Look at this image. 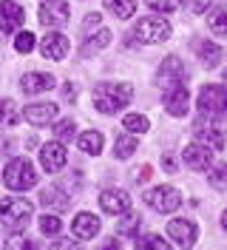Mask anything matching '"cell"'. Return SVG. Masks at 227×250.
<instances>
[{
  "label": "cell",
  "mask_w": 227,
  "mask_h": 250,
  "mask_svg": "<svg viewBox=\"0 0 227 250\" xmlns=\"http://www.w3.org/2000/svg\"><path fill=\"white\" fill-rule=\"evenodd\" d=\"M62 94L65 97H74V85H62Z\"/></svg>",
  "instance_id": "ab89813d"
},
{
  "label": "cell",
  "mask_w": 227,
  "mask_h": 250,
  "mask_svg": "<svg viewBox=\"0 0 227 250\" xmlns=\"http://www.w3.org/2000/svg\"><path fill=\"white\" fill-rule=\"evenodd\" d=\"M213 151H207V148H202L199 142H193V145H187L185 151H182V162L190 168V171H207L210 168V159H213Z\"/></svg>",
  "instance_id": "7c38bea8"
},
{
  "label": "cell",
  "mask_w": 227,
  "mask_h": 250,
  "mask_svg": "<svg viewBox=\"0 0 227 250\" xmlns=\"http://www.w3.org/2000/svg\"><path fill=\"white\" fill-rule=\"evenodd\" d=\"M153 12H176L182 6V0H145Z\"/></svg>",
  "instance_id": "d6a6232c"
},
{
  "label": "cell",
  "mask_w": 227,
  "mask_h": 250,
  "mask_svg": "<svg viewBox=\"0 0 227 250\" xmlns=\"http://www.w3.org/2000/svg\"><path fill=\"white\" fill-rule=\"evenodd\" d=\"M207 6H210V0H190V12H196V15H202Z\"/></svg>",
  "instance_id": "e575fe53"
},
{
  "label": "cell",
  "mask_w": 227,
  "mask_h": 250,
  "mask_svg": "<svg viewBox=\"0 0 227 250\" xmlns=\"http://www.w3.org/2000/svg\"><path fill=\"white\" fill-rule=\"evenodd\" d=\"M111 43V31L108 29H100L97 31V37H88L85 43H83V57H88L94 51H100V48H105Z\"/></svg>",
  "instance_id": "cb8c5ba5"
},
{
  "label": "cell",
  "mask_w": 227,
  "mask_h": 250,
  "mask_svg": "<svg viewBox=\"0 0 227 250\" xmlns=\"http://www.w3.org/2000/svg\"><path fill=\"white\" fill-rule=\"evenodd\" d=\"M136 40L139 43H165L167 37H170V23H167L165 17H159V15H153V17H142L139 23H136Z\"/></svg>",
  "instance_id": "277c9868"
},
{
  "label": "cell",
  "mask_w": 227,
  "mask_h": 250,
  "mask_svg": "<svg viewBox=\"0 0 227 250\" xmlns=\"http://www.w3.org/2000/svg\"><path fill=\"white\" fill-rule=\"evenodd\" d=\"M207 182H210L216 190H227V162L216 165V168H207Z\"/></svg>",
  "instance_id": "4316f807"
},
{
  "label": "cell",
  "mask_w": 227,
  "mask_h": 250,
  "mask_svg": "<svg viewBox=\"0 0 227 250\" xmlns=\"http://www.w3.org/2000/svg\"><path fill=\"white\" fill-rule=\"evenodd\" d=\"M71 230H74L77 239H94V236L100 233V216H94V213H77L74 222H71Z\"/></svg>",
  "instance_id": "e0dca14e"
},
{
  "label": "cell",
  "mask_w": 227,
  "mask_h": 250,
  "mask_svg": "<svg viewBox=\"0 0 227 250\" xmlns=\"http://www.w3.org/2000/svg\"><path fill=\"white\" fill-rule=\"evenodd\" d=\"M148 176H151V165H142L139 168V179H148Z\"/></svg>",
  "instance_id": "f35d334b"
},
{
  "label": "cell",
  "mask_w": 227,
  "mask_h": 250,
  "mask_svg": "<svg viewBox=\"0 0 227 250\" xmlns=\"http://www.w3.org/2000/svg\"><path fill=\"white\" fill-rule=\"evenodd\" d=\"M15 48L20 54H29L31 48H34V34H31V31H20L15 37Z\"/></svg>",
  "instance_id": "4dcf8cb0"
},
{
  "label": "cell",
  "mask_w": 227,
  "mask_h": 250,
  "mask_svg": "<svg viewBox=\"0 0 227 250\" xmlns=\"http://www.w3.org/2000/svg\"><path fill=\"white\" fill-rule=\"evenodd\" d=\"M136 148H139V145H136V137H120V140L114 142V156H117V159H128Z\"/></svg>",
  "instance_id": "484cf974"
},
{
  "label": "cell",
  "mask_w": 227,
  "mask_h": 250,
  "mask_svg": "<svg viewBox=\"0 0 227 250\" xmlns=\"http://www.w3.org/2000/svg\"><path fill=\"white\" fill-rule=\"evenodd\" d=\"M80 151L97 156L103 151V134H100V131H85V134H80Z\"/></svg>",
  "instance_id": "7402d4cb"
},
{
  "label": "cell",
  "mask_w": 227,
  "mask_h": 250,
  "mask_svg": "<svg viewBox=\"0 0 227 250\" xmlns=\"http://www.w3.org/2000/svg\"><path fill=\"white\" fill-rule=\"evenodd\" d=\"M193 137H196V142L202 145V148H207V151H222L225 148V128L219 123H205V120H199L196 123V131H193Z\"/></svg>",
  "instance_id": "52a82bcc"
},
{
  "label": "cell",
  "mask_w": 227,
  "mask_h": 250,
  "mask_svg": "<svg viewBox=\"0 0 227 250\" xmlns=\"http://www.w3.org/2000/svg\"><path fill=\"white\" fill-rule=\"evenodd\" d=\"M20 88H23V94H43L48 88H54V77L43 74V71H29L20 80Z\"/></svg>",
  "instance_id": "2e32d148"
},
{
  "label": "cell",
  "mask_w": 227,
  "mask_h": 250,
  "mask_svg": "<svg viewBox=\"0 0 227 250\" xmlns=\"http://www.w3.org/2000/svg\"><path fill=\"white\" fill-rule=\"evenodd\" d=\"M105 9L111 15H117L120 20H128V17L136 12V0H103Z\"/></svg>",
  "instance_id": "603a6c76"
},
{
  "label": "cell",
  "mask_w": 227,
  "mask_h": 250,
  "mask_svg": "<svg viewBox=\"0 0 227 250\" xmlns=\"http://www.w3.org/2000/svg\"><path fill=\"white\" fill-rule=\"evenodd\" d=\"M202 114H227V85H205L199 91Z\"/></svg>",
  "instance_id": "8992f818"
},
{
  "label": "cell",
  "mask_w": 227,
  "mask_h": 250,
  "mask_svg": "<svg viewBox=\"0 0 227 250\" xmlns=\"http://www.w3.org/2000/svg\"><path fill=\"white\" fill-rule=\"evenodd\" d=\"M162 165H165V168H167V171H170V173L176 171V162H173V156H170V154H167L165 159H162Z\"/></svg>",
  "instance_id": "74e56055"
},
{
  "label": "cell",
  "mask_w": 227,
  "mask_h": 250,
  "mask_svg": "<svg viewBox=\"0 0 227 250\" xmlns=\"http://www.w3.org/2000/svg\"><path fill=\"white\" fill-rule=\"evenodd\" d=\"M3 182H6L9 190H26V188L37 185V171H34V165H31L29 159L17 156V159H12V162L6 165Z\"/></svg>",
  "instance_id": "3957f363"
},
{
  "label": "cell",
  "mask_w": 227,
  "mask_h": 250,
  "mask_svg": "<svg viewBox=\"0 0 227 250\" xmlns=\"http://www.w3.org/2000/svg\"><path fill=\"white\" fill-rule=\"evenodd\" d=\"M65 159H68V154H65V148H62V142H60V140L45 142L43 148H40V165H43V168H45L48 173L62 171Z\"/></svg>",
  "instance_id": "9c48e42d"
},
{
  "label": "cell",
  "mask_w": 227,
  "mask_h": 250,
  "mask_svg": "<svg viewBox=\"0 0 227 250\" xmlns=\"http://www.w3.org/2000/svg\"><path fill=\"white\" fill-rule=\"evenodd\" d=\"M225 80H227V71H225Z\"/></svg>",
  "instance_id": "b9f144b4"
},
{
  "label": "cell",
  "mask_w": 227,
  "mask_h": 250,
  "mask_svg": "<svg viewBox=\"0 0 227 250\" xmlns=\"http://www.w3.org/2000/svg\"><path fill=\"white\" fill-rule=\"evenodd\" d=\"M40 51H43V57H48V60H62L68 54V37L60 34V31H51V34L43 37Z\"/></svg>",
  "instance_id": "4fadbf2b"
},
{
  "label": "cell",
  "mask_w": 227,
  "mask_h": 250,
  "mask_svg": "<svg viewBox=\"0 0 227 250\" xmlns=\"http://www.w3.org/2000/svg\"><path fill=\"white\" fill-rule=\"evenodd\" d=\"M23 117L29 120L31 125H45L57 117V105L54 103H37V105H26L23 108Z\"/></svg>",
  "instance_id": "d6986e66"
},
{
  "label": "cell",
  "mask_w": 227,
  "mask_h": 250,
  "mask_svg": "<svg viewBox=\"0 0 227 250\" xmlns=\"http://www.w3.org/2000/svg\"><path fill=\"white\" fill-rule=\"evenodd\" d=\"M207 26H210L213 34H222V37H227V9H216V12H210V17H207Z\"/></svg>",
  "instance_id": "d4e9b609"
},
{
  "label": "cell",
  "mask_w": 227,
  "mask_h": 250,
  "mask_svg": "<svg viewBox=\"0 0 227 250\" xmlns=\"http://www.w3.org/2000/svg\"><path fill=\"white\" fill-rule=\"evenodd\" d=\"M167 236L179 245V248H193L196 245V225L190 222V219H173L170 225H167Z\"/></svg>",
  "instance_id": "8fae6325"
},
{
  "label": "cell",
  "mask_w": 227,
  "mask_h": 250,
  "mask_svg": "<svg viewBox=\"0 0 227 250\" xmlns=\"http://www.w3.org/2000/svg\"><path fill=\"white\" fill-rule=\"evenodd\" d=\"M9 248H34L31 242H26V239H20V236H15L12 242H9Z\"/></svg>",
  "instance_id": "d590c367"
},
{
  "label": "cell",
  "mask_w": 227,
  "mask_h": 250,
  "mask_svg": "<svg viewBox=\"0 0 227 250\" xmlns=\"http://www.w3.org/2000/svg\"><path fill=\"white\" fill-rule=\"evenodd\" d=\"M122 125H125L131 134H145V131L151 128V125H148V117H142V114H128Z\"/></svg>",
  "instance_id": "83f0119b"
},
{
  "label": "cell",
  "mask_w": 227,
  "mask_h": 250,
  "mask_svg": "<svg viewBox=\"0 0 227 250\" xmlns=\"http://www.w3.org/2000/svg\"><path fill=\"white\" fill-rule=\"evenodd\" d=\"M74 134H77V128H74L71 120H60V123L54 125V137H57L60 142H71L74 140Z\"/></svg>",
  "instance_id": "f1b7e54d"
},
{
  "label": "cell",
  "mask_w": 227,
  "mask_h": 250,
  "mask_svg": "<svg viewBox=\"0 0 227 250\" xmlns=\"http://www.w3.org/2000/svg\"><path fill=\"white\" fill-rule=\"evenodd\" d=\"M100 208H103L105 213H114V216L128 213V210H131V196H128L125 190H105V193L100 196Z\"/></svg>",
  "instance_id": "5bb4252c"
},
{
  "label": "cell",
  "mask_w": 227,
  "mask_h": 250,
  "mask_svg": "<svg viewBox=\"0 0 227 250\" xmlns=\"http://www.w3.org/2000/svg\"><path fill=\"white\" fill-rule=\"evenodd\" d=\"M187 103H190V94L185 85H176L165 94V108L170 117H185L187 114Z\"/></svg>",
  "instance_id": "9a60e30c"
},
{
  "label": "cell",
  "mask_w": 227,
  "mask_h": 250,
  "mask_svg": "<svg viewBox=\"0 0 227 250\" xmlns=\"http://www.w3.org/2000/svg\"><path fill=\"white\" fill-rule=\"evenodd\" d=\"M17 123V108L12 100H0V125H15Z\"/></svg>",
  "instance_id": "f546056e"
},
{
  "label": "cell",
  "mask_w": 227,
  "mask_h": 250,
  "mask_svg": "<svg viewBox=\"0 0 227 250\" xmlns=\"http://www.w3.org/2000/svg\"><path fill=\"white\" fill-rule=\"evenodd\" d=\"M68 0H43L40 3V23L43 26H62L68 20Z\"/></svg>",
  "instance_id": "30bf717a"
},
{
  "label": "cell",
  "mask_w": 227,
  "mask_h": 250,
  "mask_svg": "<svg viewBox=\"0 0 227 250\" xmlns=\"http://www.w3.org/2000/svg\"><path fill=\"white\" fill-rule=\"evenodd\" d=\"M40 230L48 233V236H54V233H60V230H62V222L57 216H43V219H40Z\"/></svg>",
  "instance_id": "836d02e7"
},
{
  "label": "cell",
  "mask_w": 227,
  "mask_h": 250,
  "mask_svg": "<svg viewBox=\"0 0 227 250\" xmlns=\"http://www.w3.org/2000/svg\"><path fill=\"white\" fill-rule=\"evenodd\" d=\"M83 26H85V29H94V26H100V15H97V12H94V15H88Z\"/></svg>",
  "instance_id": "8d00e7d4"
},
{
  "label": "cell",
  "mask_w": 227,
  "mask_h": 250,
  "mask_svg": "<svg viewBox=\"0 0 227 250\" xmlns=\"http://www.w3.org/2000/svg\"><path fill=\"white\" fill-rule=\"evenodd\" d=\"M23 23V9L12 0H0V31H15Z\"/></svg>",
  "instance_id": "ac0fdd59"
},
{
  "label": "cell",
  "mask_w": 227,
  "mask_h": 250,
  "mask_svg": "<svg viewBox=\"0 0 227 250\" xmlns=\"http://www.w3.org/2000/svg\"><path fill=\"white\" fill-rule=\"evenodd\" d=\"M40 202H43L45 208H57V210H62V208H68V202H71V193H62L60 185H51V188H45L43 193H40Z\"/></svg>",
  "instance_id": "44dd1931"
},
{
  "label": "cell",
  "mask_w": 227,
  "mask_h": 250,
  "mask_svg": "<svg viewBox=\"0 0 227 250\" xmlns=\"http://www.w3.org/2000/svg\"><path fill=\"white\" fill-rule=\"evenodd\" d=\"M136 248L139 250H167V242H162L159 236H145V239L136 242Z\"/></svg>",
  "instance_id": "1f68e13d"
},
{
  "label": "cell",
  "mask_w": 227,
  "mask_h": 250,
  "mask_svg": "<svg viewBox=\"0 0 227 250\" xmlns=\"http://www.w3.org/2000/svg\"><path fill=\"white\" fill-rule=\"evenodd\" d=\"M222 228H225V230H227V210H225V213H222Z\"/></svg>",
  "instance_id": "60d3db41"
},
{
  "label": "cell",
  "mask_w": 227,
  "mask_h": 250,
  "mask_svg": "<svg viewBox=\"0 0 227 250\" xmlns=\"http://www.w3.org/2000/svg\"><path fill=\"white\" fill-rule=\"evenodd\" d=\"M185 65H182L179 57H165V62L159 65V74H156V83H159V88H165V91H170V88H176V85H182V80H185Z\"/></svg>",
  "instance_id": "ba28073f"
},
{
  "label": "cell",
  "mask_w": 227,
  "mask_h": 250,
  "mask_svg": "<svg viewBox=\"0 0 227 250\" xmlns=\"http://www.w3.org/2000/svg\"><path fill=\"white\" fill-rule=\"evenodd\" d=\"M134 100L131 83H100L94 88V108L100 114H117Z\"/></svg>",
  "instance_id": "6da1fadb"
},
{
  "label": "cell",
  "mask_w": 227,
  "mask_h": 250,
  "mask_svg": "<svg viewBox=\"0 0 227 250\" xmlns=\"http://www.w3.org/2000/svg\"><path fill=\"white\" fill-rule=\"evenodd\" d=\"M31 222V202L23 196H6L0 199V228L6 230H23Z\"/></svg>",
  "instance_id": "7a4b0ae2"
},
{
  "label": "cell",
  "mask_w": 227,
  "mask_h": 250,
  "mask_svg": "<svg viewBox=\"0 0 227 250\" xmlns=\"http://www.w3.org/2000/svg\"><path fill=\"white\" fill-rule=\"evenodd\" d=\"M142 196H145V205L153 208V210H159V213H173V210L182 205V193L176 190V188H170V185L151 188V190H145Z\"/></svg>",
  "instance_id": "5b68a950"
},
{
  "label": "cell",
  "mask_w": 227,
  "mask_h": 250,
  "mask_svg": "<svg viewBox=\"0 0 227 250\" xmlns=\"http://www.w3.org/2000/svg\"><path fill=\"white\" fill-rule=\"evenodd\" d=\"M193 48H196V54H199V60H202L205 68H216L219 60H222V48L216 46V43H210V40H196Z\"/></svg>",
  "instance_id": "ffe728a7"
}]
</instances>
